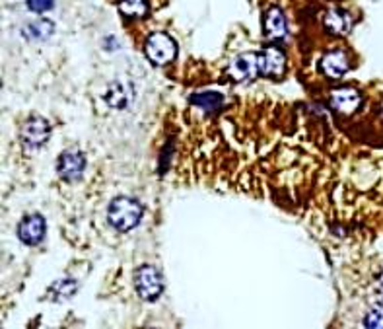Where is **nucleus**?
<instances>
[{
    "label": "nucleus",
    "instance_id": "10",
    "mask_svg": "<svg viewBox=\"0 0 383 329\" xmlns=\"http://www.w3.org/2000/svg\"><path fill=\"white\" fill-rule=\"evenodd\" d=\"M18 236L24 244L28 246H36L39 244L43 236H45V220L39 214H29L20 222Z\"/></svg>",
    "mask_w": 383,
    "mask_h": 329
},
{
    "label": "nucleus",
    "instance_id": "19",
    "mask_svg": "<svg viewBox=\"0 0 383 329\" xmlns=\"http://www.w3.org/2000/svg\"><path fill=\"white\" fill-rule=\"evenodd\" d=\"M53 2L55 0H28V8L37 12V14H43L47 10L53 8Z\"/></svg>",
    "mask_w": 383,
    "mask_h": 329
},
{
    "label": "nucleus",
    "instance_id": "4",
    "mask_svg": "<svg viewBox=\"0 0 383 329\" xmlns=\"http://www.w3.org/2000/svg\"><path fill=\"white\" fill-rule=\"evenodd\" d=\"M226 74L234 82H251L261 74L259 71V55L257 53H243L236 57L226 68Z\"/></svg>",
    "mask_w": 383,
    "mask_h": 329
},
{
    "label": "nucleus",
    "instance_id": "16",
    "mask_svg": "<svg viewBox=\"0 0 383 329\" xmlns=\"http://www.w3.org/2000/svg\"><path fill=\"white\" fill-rule=\"evenodd\" d=\"M78 284L73 279H64V281H59L51 286V294H53V300H66L70 298L74 293H76Z\"/></svg>",
    "mask_w": 383,
    "mask_h": 329
},
{
    "label": "nucleus",
    "instance_id": "6",
    "mask_svg": "<svg viewBox=\"0 0 383 329\" xmlns=\"http://www.w3.org/2000/svg\"><path fill=\"white\" fill-rule=\"evenodd\" d=\"M86 168V156L78 148H68L64 150L59 162H57V172L66 182H76L82 175Z\"/></svg>",
    "mask_w": 383,
    "mask_h": 329
},
{
    "label": "nucleus",
    "instance_id": "2",
    "mask_svg": "<svg viewBox=\"0 0 383 329\" xmlns=\"http://www.w3.org/2000/svg\"><path fill=\"white\" fill-rule=\"evenodd\" d=\"M144 53H147L148 61L156 66H165L167 63H172L177 55V45L172 37L167 34H152L147 39V45H144Z\"/></svg>",
    "mask_w": 383,
    "mask_h": 329
},
{
    "label": "nucleus",
    "instance_id": "20",
    "mask_svg": "<svg viewBox=\"0 0 383 329\" xmlns=\"http://www.w3.org/2000/svg\"><path fill=\"white\" fill-rule=\"evenodd\" d=\"M375 286H377V293H380L383 296V275H382V277H380V279H377V283H375Z\"/></svg>",
    "mask_w": 383,
    "mask_h": 329
},
{
    "label": "nucleus",
    "instance_id": "15",
    "mask_svg": "<svg viewBox=\"0 0 383 329\" xmlns=\"http://www.w3.org/2000/svg\"><path fill=\"white\" fill-rule=\"evenodd\" d=\"M119 10H121V14H125L128 18H140L147 14V0H121Z\"/></svg>",
    "mask_w": 383,
    "mask_h": 329
},
{
    "label": "nucleus",
    "instance_id": "3",
    "mask_svg": "<svg viewBox=\"0 0 383 329\" xmlns=\"http://www.w3.org/2000/svg\"><path fill=\"white\" fill-rule=\"evenodd\" d=\"M135 286H137V293L142 300L154 302L160 294L164 293V279L156 267L142 265L138 267V271L135 273Z\"/></svg>",
    "mask_w": 383,
    "mask_h": 329
},
{
    "label": "nucleus",
    "instance_id": "1",
    "mask_svg": "<svg viewBox=\"0 0 383 329\" xmlns=\"http://www.w3.org/2000/svg\"><path fill=\"white\" fill-rule=\"evenodd\" d=\"M142 219V205L130 197H117L113 199L107 210L110 224L119 232H128L137 226Z\"/></svg>",
    "mask_w": 383,
    "mask_h": 329
},
{
    "label": "nucleus",
    "instance_id": "14",
    "mask_svg": "<svg viewBox=\"0 0 383 329\" xmlns=\"http://www.w3.org/2000/svg\"><path fill=\"white\" fill-rule=\"evenodd\" d=\"M53 31H55L53 22L41 18L36 20V22H29L28 26L24 28V36L28 37V39H31V41H43L47 37H51Z\"/></svg>",
    "mask_w": 383,
    "mask_h": 329
},
{
    "label": "nucleus",
    "instance_id": "18",
    "mask_svg": "<svg viewBox=\"0 0 383 329\" xmlns=\"http://www.w3.org/2000/svg\"><path fill=\"white\" fill-rule=\"evenodd\" d=\"M362 323H364L366 328L383 329V302L375 304V306H372L370 310L366 312L364 321H362Z\"/></svg>",
    "mask_w": 383,
    "mask_h": 329
},
{
    "label": "nucleus",
    "instance_id": "9",
    "mask_svg": "<svg viewBox=\"0 0 383 329\" xmlns=\"http://www.w3.org/2000/svg\"><path fill=\"white\" fill-rule=\"evenodd\" d=\"M135 100V86L128 80H115L105 92V101L113 110H125Z\"/></svg>",
    "mask_w": 383,
    "mask_h": 329
},
{
    "label": "nucleus",
    "instance_id": "12",
    "mask_svg": "<svg viewBox=\"0 0 383 329\" xmlns=\"http://www.w3.org/2000/svg\"><path fill=\"white\" fill-rule=\"evenodd\" d=\"M323 26L333 36H348L352 29V14L343 8H331L323 18Z\"/></svg>",
    "mask_w": 383,
    "mask_h": 329
},
{
    "label": "nucleus",
    "instance_id": "21",
    "mask_svg": "<svg viewBox=\"0 0 383 329\" xmlns=\"http://www.w3.org/2000/svg\"><path fill=\"white\" fill-rule=\"evenodd\" d=\"M382 117H383V105H382Z\"/></svg>",
    "mask_w": 383,
    "mask_h": 329
},
{
    "label": "nucleus",
    "instance_id": "8",
    "mask_svg": "<svg viewBox=\"0 0 383 329\" xmlns=\"http://www.w3.org/2000/svg\"><path fill=\"white\" fill-rule=\"evenodd\" d=\"M331 105L338 113L350 115V113L358 111V108L362 105V96H360V92L354 90V88H348V86L337 88V90L331 92Z\"/></svg>",
    "mask_w": 383,
    "mask_h": 329
},
{
    "label": "nucleus",
    "instance_id": "5",
    "mask_svg": "<svg viewBox=\"0 0 383 329\" xmlns=\"http://www.w3.org/2000/svg\"><path fill=\"white\" fill-rule=\"evenodd\" d=\"M51 135V127L43 117H29L22 127V140L28 150H37L45 145Z\"/></svg>",
    "mask_w": 383,
    "mask_h": 329
},
{
    "label": "nucleus",
    "instance_id": "7",
    "mask_svg": "<svg viewBox=\"0 0 383 329\" xmlns=\"http://www.w3.org/2000/svg\"><path fill=\"white\" fill-rule=\"evenodd\" d=\"M286 68V57L278 47H266L263 53H259V71L263 76L278 78Z\"/></svg>",
    "mask_w": 383,
    "mask_h": 329
},
{
    "label": "nucleus",
    "instance_id": "11",
    "mask_svg": "<svg viewBox=\"0 0 383 329\" xmlns=\"http://www.w3.org/2000/svg\"><path fill=\"white\" fill-rule=\"evenodd\" d=\"M321 71L329 78H340L343 74H347L350 71V57L340 49H333L321 59Z\"/></svg>",
    "mask_w": 383,
    "mask_h": 329
},
{
    "label": "nucleus",
    "instance_id": "17",
    "mask_svg": "<svg viewBox=\"0 0 383 329\" xmlns=\"http://www.w3.org/2000/svg\"><path fill=\"white\" fill-rule=\"evenodd\" d=\"M193 103L197 105V108H201V110H204L206 113H210V111H216L222 105V96L220 94H199V96H195L193 98Z\"/></svg>",
    "mask_w": 383,
    "mask_h": 329
},
{
    "label": "nucleus",
    "instance_id": "13",
    "mask_svg": "<svg viewBox=\"0 0 383 329\" xmlns=\"http://www.w3.org/2000/svg\"><path fill=\"white\" fill-rule=\"evenodd\" d=\"M286 31H288V26H286L284 12L280 8L273 6L265 16V34L271 39H284Z\"/></svg>",
    "mask_w": 383,
    "mask_h": 329
}]
</instances>
